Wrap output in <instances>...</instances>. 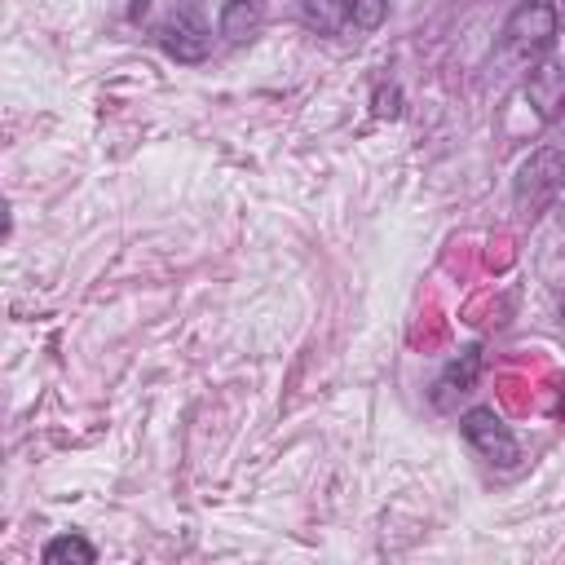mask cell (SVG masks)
Returning a JSON list of instances; mask_svg holds the SVG:
<instances>
[{
    "label": "cell",
    "mask_w": 565,
    "mask_h": 565,
    "mask_svg": "<svg viewBox=\"0 0 565 565\" xmlns=\"http://www.w3.org/2000/svg\"><path fill=\"white\" fill-rule=\"evenodd\" d=\"M44 561H49V565H66V561H75V565H93L97 552H93L88 539H79V534H62V539H53V543L44 547Z\"/></svg>",
    "instance_id": "obj_8"
},
{
    "label": "cell",
    "mask_w": 565,
    "mask_h": 565,
    "mask_svg": "<svg viewBox=\"0 0 565 565\" xmlns=\"http://www.w3.org/2000/svg\"><path fill=\"white\" fill-rule=\"evenodd\" d=\"M384 13H388V0H344V18L362 31H375L384 22Z\"/></svg>",
    "instance_id": "obj_9"
},
{
    "label": "cell",
    "mask_w": 565,
    "mask_h": 565,
    "mask_svg": "<svg viewBox=\"0 0 565 565\" xmlns=\"http://www.w3.org/2000/svg\"><path fill=\"white\" fill-rule=\"evenodd\" d=\"M556 26H561V13L556 4L547 0H525L508 13L503 22V57L516 62V66H534L543 62V53L552 49L556 40Z\"/></svg>",
    "instance_id": "obj_1"
},
{
    "label": "cell",
    "mask_w": 565,
    "mask_h": 565,
    "mask_svg": "<svg viewBox=\"0 0 565 565\" xmlns=\"http://www.w3.org/2000/svg\"><path fill=\"white\" fill-rule=\"evenodd\" d=\"M565 185V150L543 146L534 150L521 168H516V185H512V203L521 216H539Z\"/></svg>",
    "instance_id": "obj_2"
},
{
    "label": "cell",
    "mask_w": 565,
    "mask_h": 565,
    "mask_svg": "<svg viewBox=\"0 0 565 565\" xmlns=\"http://www.w3.org/2000/svg\"><path fill=\"white\" fill-rule=\"evenodd\" d=\"M477 375H481V349H463L446 371H441V380H437V393H433V402L446 411L455 397H463V393H472V384H477Z\"/></svg>",
    "instance_id": "obj_6"
},
{
    "label": "cell",
    "mask_w": 565,
    "mask_h": 565,
    "mask_svg": "<svg viewBox=\"0 0 565 565\" xmlns=\"http://www.w3.org/2000/svg\"><path fill=\"white\" fill-rule=\"evenodd\" d=\"M260 22H265L260 0H230V4L221 9V35H225L230 44H247V40L260 31Z\"/></svg>",
    "instance_id": "obj_7"
},
{
    "label": "cell",
    "mask_w": 565,
    "mask_h": 565,
    "mask_svg": "<svg viewBox=\"0 0 565 565\" xmlns=\"http://www.w3.org/2000/svg\"><path fill=\"white\" fill-rule=\"evenodd\" d=\"M375 115H380V119H384V115H388V119L397 115V88H388V93L380 88V93H375Z\"/></svg>",
    "instance_id": "obj_10"
},
{
    "label": "cell",
    "mask_w": 565,
    "mask_h": 565,
    "mask_svg": "<svg viewBox=\"0 0 565 565\" xmlns=\"http://www.w3.org/2000/svg\"><path fill=\"white\" fill-rule=\"evenodd\" d=\"M463 437H468V446L486 459V463H499V468H508V463H516V455H521V446H516V437H512V428L503 424V415H494L490 406H472L463 419Z\"/></svg>",
    "instance_id": "obj_3"
},
{
    "label": "cell",
    "mask_w": 565,
    "mask_h": 565,
    "mask_svg": "<svg viewBox=\"0 0 565 565\" xmlns=\"http://www.w3.org/2000/svg\"><path fill=\"white\" fill-rule=\"evenodd\" d=\"M154 35H159V49L177 62H203L212 49V31L194 9H172Z\"/></svg>",
    "instance_id": "obj_4"
},
{
    "label": "cell",
    "mask_w": 565,
    "mask_h": 565,
    "mask_svg": "<svg viewBox=\"0 0 565 565\" xmlns=\"http://www.w3.org/2000/svg\"><path fill=\"white\" fill-rule=\"evenodd\" d=\"M525 102L534 106L539 119H561L565 115V62H534L525 75Z\"/></svg>",
    "instance_id": "obj_5"
},
{
    "label": "cell",
    "mask_w": 565,
    "mask_h": 565,
    "mask_svg": "<svg viewBox=\"0 0 565 565\" xmlns=\"http://www.w3.org/2000/svg\"><path fill=\"white\" fill-rule=\"evenodd\" d=\"M561 13H565V9H561Z\"/></svg>",
    "instance_id": "obj_11"
}]
</instances>
